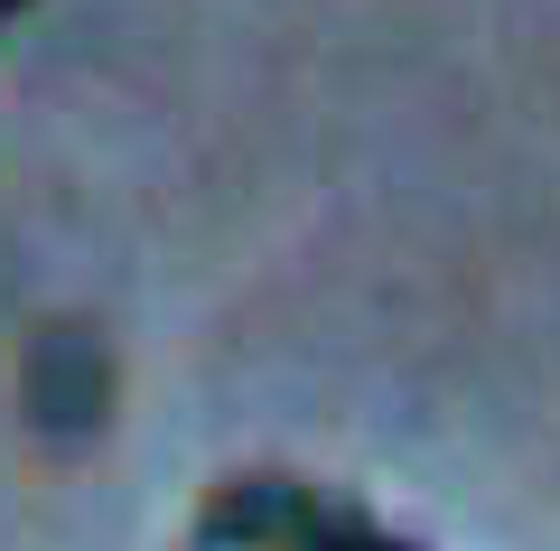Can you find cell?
Here are the masks:
<instances>
[{"label":"cell","instance_id":"cell-1","mask_svg":"<svg viewBox=\"0 0 560 551\" xmlns=\"http://www.w3.org/2000/svg\"><path fill=\"white\" fill-rule=\"evenodd\" d=\"M20 402H28V431L57 439V449L94 439L113 421V355H103V336L75 328V318L38 328L28 336V365H20Z\"/></svg>","mask_w":560,"mask_h":551},{"label":"cell","instance_id":"cell-2","mask_svg":"<svg viewBox=\"0 0 560 551\" xmlns=\"http://www.w3.org/2000/svg\"><path fill=\"white\" fill-rule=\"evenodd\" d=\"M327 495L300 477H234L215 505L197 514V551H300L318 532Z\"/></svg>","mask_w":560,"mask_h":551},{"label":"cell","instance_id":"cell-3","mask_svg":"<svg viewBox=\"0 0 560 551\" xmlns=\"http://www.w3.org/2000/svg\"><path fill=\"white\" fill-rule=\"evenodd\" d=\"M300 551H411V542H393V532H374V524H364V514L327 505V514H318V532H308Z\"/></svg>","mask_w":560,"mask_h":551},{"label":"cell","instance_id":"cell-4","mask_svg":"<svg viewBox=\"0 0 560 551\" xmlns=\"http://www.w3.org/2000/svg\"><path fill=\"white\" fill-rule=\"evenodd\" d=\"M20 10H28V0H0V28H10V20H20Z\"/></svg>","mask_w":560,"mask_h":551}]
</instances>
